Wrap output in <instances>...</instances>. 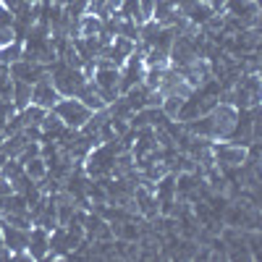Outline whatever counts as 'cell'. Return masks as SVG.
<instances>
[{
    "instance_id": "obj_11",
    "label": "cell",
    "mask_w": 262,
    "mask_h": 262,
    "mask_svg": "<svg viewBox=\"0 0 262 262\" xmlns=\"http://www.w3.org/2000/svg\"><path fill=\"white\" fill-rule=\"evenodd\" d=\"M21 50H24V42L21 39H11L8 45L0 48V66H11L21 58Z\"/></svg>"
},
{
    "instance_id": "obj_3",
    "label": "cell",
    "mask_w": 262,
    "mask_h": 262,
    "mask_svg": "<svg viewBox=\"0 0 262 262\" xmlns=\"http://www.w3.org/2000/svg\"><path fill=\"white\" fill-rule=\"evenodd\" d=\"M231 105L236 111H242V107H259V76L257 74H242L233 81Z\"/></svg>"
},
{
    "instance_id": "obj_15",
    "label": "cell",
    "mask_w": 262,
    "mask_h": 262,
    "mask_svg": "<svg viewBox=\"0 0 262 262\" xmlns=\"http://www.w3.org/2000/svg\"><path fill=\"white\" fill-rule=\"evenodd\" d=\"M13 95V79L8 74V66H0V102H8Z\"/></svg>"
},
{
    "instance_id": "obj_18",
    "label": "cell",
    "mask_w": 262,
    "mask_h": 262,
    "mask_svg": "<svg viewBox=\"0 0 262 262\" xmlns=\"http://www.w3.org/2000/svg\"><path fill=\"white\" fill-rule=\"evenodd\" d=\"M0 244H3V231H0Z\"/></svg>"
},
{
    "instance_id": "obj_16",
    "label": "cell",
    "mask_w": 262,
    "mask_h": 262,
    "mask_svg": "<svg viewBox=\"0 0 262 262\" xmlns=\"http://www.w3.org/2000/svg\"><path fill=\"white\" fill-rule=\"evenodd\" d=\"M137 3H139L142 18H144V21H149V18H152V11H155V3H158V0H137Z\"/></svg>"
},
{
    "instance_id": "obj_6",
    "label": "cell",
    "mask_w": 262,
    "mask_h": 262,
    "mask_svg": "<svg viewBox=\"0 0 262 262\" xmlns=\"http://www.w3.org/2000/svg\"><path fill=\"white\" fill-rule=\"evenodd\" d=\"M58 100H60V95H58V90L53 86V81H50L48 74L32 84V102H34V105L45 107V111H53V105H55Z\"/></svg>"
},
{
    "instance_id": "obj_7",
    "label": "cell",
    "mask_w": 262,
    "mask_h": 262,
    "mask_svg": "<svg viewBox=\"0 0 262 262\" xmlns=\"http://www.w3.org/2000/svg\"><path fill=\"white\" fill-rule=\"evenodd\" d=\"M48 252H50V231L42 226H32L29 242H27V254L32 259H48Z\"/></svg>"
},
{
    "instance_id": "obj_1",
    "label": "cell",
    "mask_w": 262,
    "mask_h": 262,
    "mask_svg": "<svg viewBox=\"0 0 262 262\" xmlns=\"http://www.w3.org/2000/svg\"><path fill=\"white\" fill-rule=\"evenodd\" d=\"M48 76H50V81L60 97H76L86 84V76L81 74V69H74V66L63 63L60 58H55L48 66Z\"/></svg>"
},
{
    "instance_id": "obj_9",
    "label": "cell",
    "mask_w": 262,
    "mask_h": 262,
    "mask_svg": "<svg viewBox=\"0 0 262 262\" xmlns=\"http://www.w3.org/2000/svg\"><path fill=\"white\" fill-rule=\"evenodd\" d=\"M147 95H149V90L139 81V84H134V86H128V90L121 95L126 102H128V107L131 111H142V107L147 105Z\"/></svg>"
},
{
    "instance_id": "obj_17",
    "label": "cell",
    "mask_w": 262,
    "mask_h": 262,
    "mask_svg": "<svg viewBox=\"0 0 262 262\" xmlns=\"http://www.w3.org/2000/svg\"><path fill=\"white\" fill-rule=\"evenodd\" d=\"M205 3H207L215 13H223V11H226V6H228V0H205Z\"/></svg>"
},
{
    "instance_id": "obj_14",
    "label": "cell",
    "mask_w": 262,
    "mask_h": 262,
    "mask_svg": "<svg viewBox=\"0 0 262 262\" xmlns=\"http://www.w3.org/2000/svg\"><path fill=\"white\" fill-rule=\"evenodd\" d=\"M21 173H24V165H21L16 158H6V163L0 165V176L8 179V181H16Z\"/></svg>"
},
{
    "instance_id": "obj_13",
    "label": "cell",
    "mask_w": 262,
    "mask_h": 262,
    "mask_svg": "<svg viewBox=\"0 0 262 262\" xmlns=\"http://www.w3.org/2000/svg\"><path fill=\"white\" fill-rule=\"evenodd\" d=\"M181 105H184V97H179V95H168V97H163V102H160L163 113H165L170 121H176V116H179V111H181Z\"/></svg>"
},
{
    "instance_id": "obj_8",
    "label": "cell",
    "mask_w": 262,
    "mask_h": 262,
    "mask_svg": "<svg viewBox=\"0 0 262 262\" xmlns=\"http://www.w3.org/2000/svg\"><path fill=\"white\" fill-rule=\"evenodd\" d=\"M0 231H3V244L11 249V254L27 252V242H29V228H18L11 223L0 221Z\"/></svg>"
},
{
    "instance_id": "obj_2",
    "label": "cell",
    "mask_w": 262,
    "mask_h": 262,
    "mask_svg": "<svg viewBox=\"0 0 262 262\" xmlns=\"http://www.w3.org/2000/svg\"><path fill=\"white\" fill-rule=\"evenodd\" d=\"M53 113L63 121L66 128H74V131H79L86 121H90V116H92V111L79 97H60L53 105Z\"/></svg>"
},
{
    "instance_id": "obj_5",
    "label": "cell",
    "mask_w": 262,
    "mask_h": 262,
    "mask_svg": "<svg viewBox=\"0 0 262 262\" xmlns=\"http://www.w3.org/2000/svg\"><path fill=\"white\" fill-rule=\"evenodd\" d=\"M8 74H11V79H13V81H27V84H34L37 79H42V76L48 74V66L18 58L16 63H11V66H8Z\"/></svg>"
},
{
    "instance_id": "obj_10",
    "label": "cell",
    "mask_w": 262,
    "mask_h": 262,
    "mask_svg": "<svg viewBox=\"0 0 262 262\" xmlns=\"http://www.w3.org/2000/svg\"><path fill=\"white\" fill-rule=\"evenodd\" d=\"M11 102H13L16 111H24V107L32 102V84H27V81H13Z\"/></svg>"
},
{
    "instance_id": "obj_12",
    "label": "cell",
    "mask_w": 262,
    "mask_h": 262,
    "mask_svg": "<svg viewBox=\"0 0 262 262\" xmlns=\"http://www.w3.org/2000/svg\"><path fill=\"white\" fill-rule=\"evenodd\" d=\"M24 173L32 181H42V179H48V163L42 160V155H37V158L24 163Z\"/></svg>"
},
{
    "instance_id": "obj_4",
    "label": "cell",
    "mask_w": 262,
    "mask_h": 262,
    "mask_svg": "<svg viewBox=\"0 0 262 262\" xmlns=\"http://www.w3.org/2000/svg\"><path fill=\"white\" fill-rule=\"evenodd\" d=\"M212 163L217 168H244L247 163V147L242 144H233L228 139H221V144H212Z\"/></svg>"
}]
</instances>
